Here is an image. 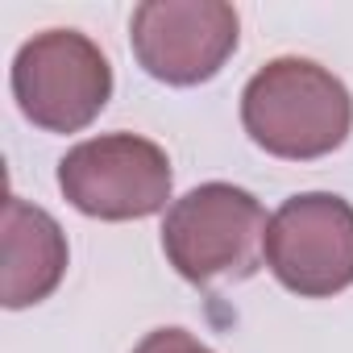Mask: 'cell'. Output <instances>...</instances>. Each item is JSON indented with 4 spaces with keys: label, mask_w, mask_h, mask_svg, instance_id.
<instances>
[{
    "label": "cell",
    "mask_w": 353,
    "mask_h": 353,
    "mask_svg": "<svg viewBox=\"0 0 353 353\" xmlns=\"http://www.w3.org/2000/svg\"><path fill=\"white\" fill-rule=\"evenodd\" d=\"M250 141L287 162H312L345 145L353 129L349 88L320 63L283 54L258 67L241 92Z\"/></svg>",
    "instance_id": "1"
},
{
    "label": "cell",
    "mask_w": 353,
    "mask_h": 353,
    "mask_svg": "<svg viewBox=\"0 0 353 353\" xmlns=\"http://www.w3.org/2000/svg\"><path fill=\"white\" fill-rule=\"evenodd\" d=\"M266 208L233 183H200L170 200L162 221V254L179 279L208 287L216 279H250L266 258Z\"/></svg>",
    "instance_id": "2"
},
{
    "label": "cell",
    "mask_w": 353,
    "mask_h": 353,
    "mask_svg": "<svg viewBox=\"0 0 353 353\" xmlns=\"http://www.w3.org/2000/svg\"><path fill=\"white\" fill-rule=\"evenodd\" d=\"M9 83L30 125L46 133H79L112 96V63L79 30H42L21 42Z\"/></svg>",
    "instance_id": "3"
},
{
    "label": "cell",
    "mask_w": 353,
    "mask_h": 353,
    "mask_svg": "<svg viewBox=\"0 0 353 353\" xmlns=\"http://www.w3.org/2000/svg\"><path fill=\"white\" fill-rule=\"evenodd\" d=\"M174 188L170 158L137 133H100L71 145L59 162V192L96 221H141L166 208Z\"/></svg>",
    "instance_id": "4"
},
{
    "label": "cell",
    "mask_w": 353,
    "mask_h": 353,
    "mask_svg": "<svg viewBox=\"0 0 353 353\" xmlns=\"http://www.w3.org/2000/svg\"><path fill=\"white\" fill-rule=\"evenodd\" d=\"M266 266L299 299L353 287V204L336 192H299L266 225Z\"/></svg>",
    "instance_id": "5"
},
{
    "label": "cell",
    "mask_w": 353,
    "mask_h": 353,
    "mask_svg": "<svg viewBox=\"0 0 353 353\" xmlns=\"http://www.w3.org/2000/svg\"><path fill=\"white\" fill-rule=\"evenodd\" d=\"M241 17L225 0H145L129 17L141 71L170 88L208 83L237 50Z\"/></svg>",
    "instance_id": "6"
},
{
    "label": "cell",
    "mask_w": 353,
    "mask_h": 353,
    "mask_svg": "<svg viewBox=\"0 0 353 353\" xmlns=\"http://www.w3.org/2000/svg\"><path fill=\"white\" fill-rule=\"evenodd\" d=\"M67 262H71V250L59 221L38 204L9 196L5 200V279H0L5 307L21 312L50 299L67 274Z\"/></svg>",
    "instance_id": "7"
},
{
    "label": "cell",
    "mask_w": 353,
    "mask_h": 353,
    "mask_svg": "<svg viewBox=\"0 0 353 353\" xmlns=\"http://www.w3.org/2000/svg\"><path fill=\"white\" fill-rule=\"evenodd\" d=\"M133 353H212V349L188 328H154L133 345Z\"/></svg>",
    "instance_id": "8"
}]
</instances>
